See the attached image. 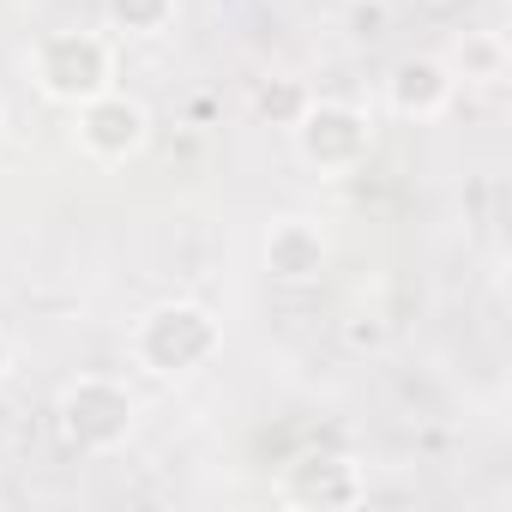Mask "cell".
<instances>
[{
    "label": "cell",
    "instance_id": "cell-3",
    "mask_svg": "<svg viewBox=\"0 0 512 512\" xmlns=\"http://www.w3.org/2000/svg\"><path fill=\"white\" fill-rule=\"evenodd\" d=\"M133 422H139V398H133L127 380H115V374H79V380H67L61 398H55V428H61V440H67L73 452H85V458L121 452L127 434H133Z\"/></svg>",
    "mask_w": 512,
    "mask_h": 512
},
{
    "label": "cell",
    "instance_id": "cell-11",
    "mask_svg": "<svg viewBox=\"0 0 512 512\" xmlns=\"http://www.w3.org/2000/svg\"><path fill=\"white\" fill-rule=\"evenodd\" d=\"M308 103H314V91L302 79H290V73H272V79L253 85V115L272 121V127H296Z\"/></svg>",
    "mask_w": 512,
    "mask_h": 512
},
{
    "label": "cell",
    "instance_id": "cell-10",
    "mask_svg": "<svg viewBox=\"0 0 512 512\" xmlns=\"http://www.w3.org/2000/svg\"><path fill=\"white\" fill-rule=\"evenodd\" d=\"M181 19V0H103V25L115 37H163Z\"/></svg>",
    "mask_w": 512,
    "mask_h": 512
},
{
    "label": "cell",
    "instance_id": "cell-12",
    "mask_svg": "<svg viewBox=\"0 0 512 512\" xmlns=\"http://www.w3.org/2000/svg\"><path fill=\"white\" fill-rule=\"evenodd\" d=\"M344 344H350V350H386V320H380V314L344 320Z\"/></svg>",
    "mask_w": 512,
    "mask_h": 512
},
{
    "label": "cell",
    "instance_id": "cell-2",
    "mask_svg": "<svg viewBox=\"0 0 512 512\" xmlns=\"http://www.w3.org/2000/svg\"><path fill=\"white\" fill-rule=\"evenodd\" d=\"M31 85L49 103L79 109L115 85V43L103 31H43L31 43Z\"/></svg>",
    "mask_w": 512,
    "mask_h": 512
},
{
    "label": "cell",
    "instance_id": "cell-1",
    "mask_svg": "<svg viewBox=\"0 0 512 512\" xmlns=\"http://www.w3.org/2000/svg\"><path fill=\"white\" fill-rule=\"evenodd\" d=\"M223 350V320L205 302H157L133 326V362L157 380H187Z\"/></svg>",
    "mask_w": 512,
    "mask_h": 512
},
{
    "label": "cell",
    "instance_id": "cell-4",
    "mask_svg": "<svg viewBox=\"0 0 512 512\" xmlns=\"http://www.w3.org/2000/svg\"><path fill=\"white\" fill-rule=\"evenodd\" d=\"M290 133H296L302 163L320 169V175H350V169H362L368 151H374V121H368V109L338 103V97H314Z\"/></svg>",
    "mask_w": 512,
    "mask_h": 512
},
{
    "label": "cell",
    "instance_id": "cell-9",
    "mask_svg": "<svg viewBox=\"0 0 512 512\" xmlns=\"http://www.w3.org/2000/svg\"><path fill=\"white\" fill-rule=\"evenodd\" d=\"M446 67L464 85H500L506 79V37L500 31H464L458 49L446 55Z\"/></svg>",
    "mask_w": 512,
    "mask_h": 512
},
{
    "label": "cell",
    "instance_id": "cell-7",
    "mask_svg": "<svg viewBox=\"0 0 512 512\" xmlns=\"http://www.w3.org/2000/svg\"><path fill=\"white\" fill-rule=\"evenodd\" d=\"M458 97V79L440 55H404L386 73V109L398 121H440Z\"/></svg>",
    "mask_w": 512,
    "mask_h": 512
},
{
    "label": "cell",
    "instance_id": "cell-15",
    "mask_svg": "<svg viewBox=\"0 0 512 512\" xmlns=\"http://www.w3.org/2000/svg\"><path fill=\"white\" fill-rule=\"evenodd\" d=\"M0 127H7V97H0Z\"/></svg>",
    "mask_w": 512,
    "mask_h": 512
},
{
    "label": "cell",
    "instance_id": "cell-6",
    "mask_svg": "<svg viewBox=\"0 0 512 512\" xmlns=\"http://www.w3.org/2000/svg\"><path fill=\"white\" fill-rule=\"evenodd\" d=\"M284 500L302 512H344V506L368 500V476L344 452H308L284 470Z\"/></svg>",
    "mask_w": 512,
    "mask_h": 512
},
{
    "label": "cell",
    "instance_id": "cell-5",
    "mask_svg": "<svg viewBox=\"0 0 512 512\" xmlns=\"http://www.w3.org/2000/svg\"><path fill=\"white\" fill-rule=\"evenodd\" d=\"M73 139H79V151L91 163H127V157H139L151 145V109L109 85L103 97L73 109Z\"/></svg>",
    "mask_w": 512,
    "mask_h": 512
},
{
    "label": "cell",
    "instance_id": "cell-8",
    "mask_svg": "<svg viewBox=\"0 0 512 512\" xmlns=\"http://www.w3.org/2000/svg\"><path fill=\"white\" fill-rule=\"evenodd\" d=\"M260 260H266V272L278 284H314L326 272V260H332V241L308 217H278L266 229V253H260Z\"/></svg>",
    "mask_w": 512,
    "mask_h": 512
},
{
    "label": "cell",
    "instance_id": "cell-14",
    "mask_svg": "<svg viewBox=\"0 0 512 512\" xmlns=\"http://www.w3.org/2000/svg\"><path fill=\"white\" fill-rule=\"evenodd\" d=\"M7 374H13V338L0 332V386H7Z\"/></svg>",
    "mask_w": 512,
    "mask_h": 512
},
{
    "label": "cell",
    "instance_id": "cell-13",
    "mask_svg": "<svg viewBox=\"0 0 512 512\" xmlns=\"http://www.w3.org/2000/svg\"><path fill=\"white\" fill-rule=\"evenodd\" d=\"M350 25H356V37H380V31H386V7H380V0H356V7H350Z\"/></svg>",
    "mask_w": 512,
    "mask_h": 512
}]
</instances>
